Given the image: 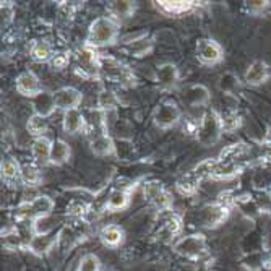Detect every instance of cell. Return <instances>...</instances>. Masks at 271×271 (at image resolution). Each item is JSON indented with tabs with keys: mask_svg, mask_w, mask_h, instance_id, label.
<instances>
[{
	"mask_svg": "<svg viewBox=\"0 0 271 271\" xmlns=\"http://www.w3.org/2000/svg\"><path fill=\"white\" fill-rule=\"evenodd\" d=\"M154 80L160 85L161 89L164 91H171L175 89L177 85L180 81V72L177 69L175 63L171 62H164L161 65H157L156 72H154Z\"/></svg>",
	"mask_w": 271,
	"mask_h": 271,
	"instance_id": "cell-10",
	"label": "cell"
},
{
	"mask_svg": "<svg viewBox=\"0 0 271 271\" xmlns=\"http://www.w3.org/2000/svg\"><path fill=\"white\" fill-rule=\"evenodd\" d=\"M59 219L54 218L52 214L51 216H44V218H39L33 221V226H31V232L33 234H51L54 232L55 226H57Z\"/></svg>",
	"mask_w": 271,
	"mask_h": 271,
	"instance_id": "cell-31",
	"label": "cell"
},
{
	"mask_svg": "<svg viewBox=\"0 0 271 271\" xmlns=\"http://www.w3.org/2000/svg\"><path fill=\"white\" fill-rule=\"evenodd\" d=\"M174 250L185 258H201L207 254V240L201 234L185 236L174 245Z\"/></svg>",
	"mask_w": 271,
	"mask_h": 271,
	"instance_id": "cell-5",
	"label": "cell"
},
{
	"mask_svg": "<svg viewBox=\"0 0 271 271\" xmlns=\"http://www.w3.org/2000/svg\"><path fill=\"white\" fill-rule=\"evenodd\" d=\"M55 203L48 195H37L33 200L25 201L20 208H18V214L23 219H31L36 221L44 216H51L54 211Z\"/></svg>",
	"mask_w": 271,
	"mask_h": 271,
	"instance_id": "cell-4",
	"label": "cell"
},
{
	"mask_svg": "<svg viewBox=\"0 0 271 271\" xmlns=\"http://www.w3.org/2000/svg\"><path fill=\"white\" fill-rule=\"evenodd\" d=\"M119 21L112 16H99L89 25L85 46L91 49H102L112 46L119 37Z\"/></svg>",
	"mask_w": 271,
	"mask_h": 271,
	"instance_id": "cell-1",
	"label": "cell"
},
{
	"mask_svg": "<svg viewBox=\"0 0 271 271\" xmlns=\"http://www.w3.org/2000/svg\"><path fill=\"white\" fill-rule=\"evenodd\" d=\"M182 101L185 102L187 106L190 107H203L210 104L211 101V93L210 89L201 85V83H193V85H189L182 89L180 95Z\"/></svg>",
	"mask_w": 271,
	"mask_h": 271,
	"instance_id": "cell-12",
	"label": "cell"
},
{
	"mask_svg": "<svg viewBox=\"0 0 271 271\" xmlns=\"http://www.w3.org/2000/svg\"><path fill=\"white\" fill-rule=\"evenodd\" d=\"M143 195L148 201H151L156 208H160L161 211H167L171 207V195L167 193L164 189V185L157 180H149L143 185Z\"/></svg>",
	"mask_w": 271,
	"mask_h": 271,
	"instance_id": "cell-9",
	"label": "cell"
},
{
	"mask_svg": "<svg viewBox=\"0 0 271 271\" xmlns=\"http://www.w3.org/2000/svg\"><path fill=\"white\" fill-rule=\"evenodd\" d=\"M102 244L106 247H112L116 249L124 242V229L120 226H116V224H109V226L102 228L101 234H99Z\"/></svg>",
	"mask_w": 271,
	"mask_h": 271,
	"instance_id": "cell-24",
	"label": "cell"
},
{
	"mask_svg": "<svg viewBox=\"0 0 271 271\" xmlns=\"http://www.w3.org/2000/svg\"><path fill=\"white\" fill-rule=\"evenodd\" d=\"M229 216V207L228 205H224L221 201H216L213 205H208V207H205L200 211V222L201 226L213 229V228H218L219 224H222L224 221L228 219Z\"/></svg>",
	"mask_w": 271,
	"mask_h": 271,
	"instance_id": "cell-8",
	"label": "cell"
},
{
	"mask_svg": "<svg viewBox=\"0 0 271 271\" xmlns=\"http://www.w3.org/2000/svg\"><path fill=\"white\" fill-rule=\"evenodd\" d=\"M154 4L166 15H182L193 8V2H185V0H161Z\"/></svg>",
	"mask_w": 271,
	"mask_h": 271,
	"instance_id": "cell-25",
	"label": "cell"
},
{
	"mask_svg": "<svg viewBox=\"0 0 271 271\" xmlns=\"http://www.w3.org/2000/svg\"><path fill=\"white\" fill-rule=\"evenodd\" d=\"M54 99L55 106L60 110H70V109H78V106L83 101L81 91L73 88V86H62L54 91Z\"/></svg>",
	"mask_w": 271,
	"mask_h": 271,
	"instance_id": "cell-13",
	"label": "cell"
},
{
	"mask_svg": "<svg viewBox=\"0 0 271 271\" xmlns=\"http://www.w3.org/2000/svg\"><path fill=\"white\" fill-rule=\"evenodd\" d=\"M86 211H88V207L83 201H73L69 207V213L72 214V216H77V218L85 216Z\"/></svg>",
	"mask_w": 271,
	"mask_h": 271,
	"instance_id": "cell-38",
	"label": "cell"
},
{
	"mask_svg": "<svg viewBox=\"0 0 271 271\" xmlns=\"http://www.w3.org/2000/svg\"><path fill=\"white\" fill-rule=\"evenodd\" d=\"M0 174H2V179L7 182L20 179V163L15 160H4L2 164H0Z\"/></svg>",
	"mask_w": 271,
	"mask_h": 271,
	"instance_id": "cell-33",
	"label": "cell"
},
{
	"mask_svg": "<svg viewBox=\"0 0 271 271\" xmlns=\"http://www.w3.org/2000/svg\"><path fill=\"white\" fill-rule=\"evenodd\" d=\"M269 65L263 60H254L250 65H249V69L245 72V83L249 86H260V85H263V83L268 81L269 78Z\"/></svg>",
	"mask_w": 271,
	"mask_h": 271,
	"instance_id": "cell-16",
	"label": "cell"
},
{
	"mask_svg": "<svg viewBox=\"0 0 271 271\" xmlns=\"http://www.w3.org/2000/svg\"><path fill=\"white\" fill-rule=\"evenodd\" d=\"M222 133L224 130L221 124V116L214 109H208L203 114L200 124L197 125V132H195L197 142L205 148H210L219 142Z\"/></svg>",
	"mask_w": 271,
	"mask_h": 271,
	"instance_id": "cell-2",
	"label": "cell"
},
{
	"mask_svg": "<svg viewBox=\"0 0 271 271\" xmlns=\"http://www.w3.org/2000/svg\"><path fill=\"white\" fill-rule=\"evenodd\" d=\"M49 63L52 65V69H55V70H63V69L69 67L70 55L67 52H55V55H54Z\"/></svg>",
	"mask_w": 271,
	"mask_h": 271,
	"instance_id": "cell-37",
	"label": "cell"
},
{
	"mask_svg": "<svg viewBox=\"0 0 271 271\" xmlns=\"http://www.w3.org/2000/svg\"><path fill=\"white\" fill-rule=\"evenodd\" d=\"M63 132L69 135H77L86 128V117L80 109H70L63 112L62 117Z\"/></svg>",
	"mask_w": 271,
	"mask_h": 271,
	"instance_id": "cell-19",
	"label": "cell"
},
{
	"mask_svg": "<svg viewBox=\"0 0 271 271\" xmlns=\"http://www.w3.org/2000/svg\"><path fill=\"white\" fill-rule=\"evenodd\" d=\"M200 180H201L200 177L192 171L190 174L184 175L182 179L177 182V190H179L182 195H193L195 192H197V187H198Z\"/></svg>",
	"mask_w": 271,
	"mask_h": 271,
	"instance_id": "cell-32",
	"label": "cell"
},
{
	"mask_svg": "<svg viewBox=\"0 0 271 271\" xmlns=\"http://www.w3.org/2000/svg\"><path fill=\"white\" fill-rule=\"evenodd\" d=\"M249 10L250 12H260V10H265V8L268 7V2H249Z\"/></svg>",
	"mask_w": 271,
	"mask_h": 271,
	"instance_id": "cell-40",
	"label": "cell"
},
{
	"mask_svg": "<svg viewBox=\"0 0 271 271\" xmlns=\"http://www.w3.org/2000/svg\"><path fill=\"white\" fill-rule=\"evenodd\" d=\"M15 88L21 96L30 98V99H33L34 96H37L39 93L44 91L39 77L31 70H25L18 75L15 80Z\"/></svg>",
	"mask_w": 271,
	"mask_h": 271,
	"instance_id": "cell-11",
	"label": "cell"
},
{
	"mask_svg": "<svg viewBox=\"0 0 271 271\" xmlns=\"http://www.w3.org/2000/svg\"><path fill=\"white\" fill-rule=\"evenodd\" d=\"M0 12H2V26H7L13 20V7L10 2H5L2 4V8H0Z\"/></svg>",
	"mask_w": 271,
	"mask_h": 271,
	"instance_id": "cell-39",
	"label": "cell"
},
{
	"mask_svg": "<svg viewBox=\"0 0 271 271\" xmlns=\"http://www.w3.org/2000/svg\"><path fill=\"white\" fill-rule=\"evenodd\" d=\"M269 145H271V135H269Z\"/></svg>",
	"mask_w": 271,
	"mask_h": 271,
	"instance_id": "cell-41",
	"label": "cell"
},
{
	"mask_svg": "<svg viewBox=\"0 0 271 271\" xmlns=\"http://www.w3.org/2000/svg\"><path fill=\"white\" fill-rule=\"evenodd\" d=\"M52 143L54 140H51L49 137H37L33 140L31 143V156L36 164L39 166H46L51 164V151H52Z\"/></svg>",
	"mask_w": 271,
	"mask_h": 271,
	"instance_id": "cell-18",
	"label": "cell"
},
{
	"mask_svg": "<svg viewBox=\"0 0 271 271\" xmlns=\"http://www.w3.org/2000/svg\"><path fill=\"white\" fill-rule=\"evenodd\" d=\"M78 271H101L99 258L96 255H93V254H86L80 261Z\"/></svg>",
	"mask_w": 271,
	"mask_h": 271,
	"instance_id": "cell-35",
	"label": "cell"
},
{
	"mask_svg": "<svg viewBox=\"0 0 271 271\" xmlns=\"http://www.w3.org/2000/svg\"><path fill=\"white\" fill-rule=\"evenodd\" d=\"M180 229H182V222H180V218L179 216H175V214H167V218L164 219V222H163V228H161V231L164 232V234L167 236V237H174V236H177L180 232Z\"/></svg>",
	"mask_w": 271,
	"mask_h": 271,
	"instance_id": "cell-34",
	"label": "cell"
},
{
	"mask_svg": "<svg viewBox=\"0 0 271 271\" xmlns=\"http://www.w3.org/2000/svg\"><path fill=\"white\" fill-rule=\"evenodd\" d=\"M41 179H42L41 171L34 163H23V164H20V180L25 185H30V187L39 185Z\"/></svg>",
	"mask_w": 271,
	"mask_h": 271,
	"instance_id": "cell-28",
	"label": "cell"
},
{
	"mask_svg": "<svg viewBox=\"0 0 271 271\" xmlns=\"http://www.w3.org/2000/svg\"><path fill=\"white\" fill-rule=\"evenodd\" d=\"M31 107H33V114L44 117V119L51 117L55 112V109H57L55 99H54V93L44 89L42 93H39V95L31 99Z\"/></svg>",
	"mask_w": 271,
	"mask_h": 271,
	"instance_id": "cell-21",
	"label": "cell"
},
{
	"mask_svg": "<svg viewBox=\"0 0 271 271\" xmlns=\"http://www.w3.org/2000/svg\"><path fill=\"white\" fill-rule=\"evenodd\" d=\"M130 200H132V192L119 189V187H114V189H112L109 192V195H107L106 210H109V211H122L130 205Z\"/></svg>",
	"mask_w": 271,
	"mask_h": 271,
	"instance_id": "cell-22",
	"label": "cell"
},
{
	"mask_svg": "<svg viewBox=\"0 0 271 271\" xmlns=\"http://www.w3.org/2000/svg\"><path fill=\"white\" fill-rule=\"evenodd\" d=\"M154 48V39L149 34H140L133 39H130L128 42H125L124 49L128 55H132V57H145L149 52L153 51Z\"/></svg>",
	"mask_w": 271,
	"mask_h": 271,
	"instance_id": "cell-17",
	"label": "cell"
},
{
	"mask_svg": "<svg viewBox=\"0 0 271 271\" xmlns=\"http://www.w3.org/2000/svg\"><path fill=\"white\" fill-rule=\"evenodd\" d=\"M59 239L60 232H57V234L55 232H51V234H33L30 239V244H28V250L37 257H44L55 247Z\"/></svg>",
	"mask_w": 271,
	"mask_h": 271,
	"instance_id": "cell-15",
	"label": "cell"
},
{
	"mask_svg": "<svg viewBox=\"0 0 271 271\" xmlns=\"http://www.w3.org/2000/svg\"><path fill=\"white\" fill-rule=\"evenodd\" d=\"M221 124L224 132H234L240 127V117L236 112H229L226 116H221Z\"/></svg>",
	"mask_w": 271,
	"mask_h": 271,
	"instance_id": "cell-36",
	"label": "cell"
},
{
	"mask_svg": "<svg viewBox=\"0 0 271 271\" xmlns=\"http://www.w3.org/2000/svg\"><path fill=\"white\" fill-rule=\"evenodd\" d=\"M218 88L226 96H234L240 88V80L236 73L224 72L218 80Z\"/></svg>",
	"mask_w": 271,
	"mask_h": 271,
	"instance_id": "cell-29",
	"label": "cell"
},
{
	"mask_svg": "<svg viewBox=\"0 0 271 271\" xmlns=\"http://www.w3.org/2000/svg\"><path fill=\"white\" fill-rule=\"evenodd\" d=\"M99 62H101V55L98 54V51L88 48V46H85V48L78 51V55H77L78 69L85 73L86 77H98L101 72Z\"/></svg>",
	"mask_w": 271,
	"mask_h": 271,
	"instance_id": "cell-14",
	"label": "cell"
},
{
	"mask_svg": "<svg viewBox=\"0 0 271 271\" xmlns=\"http://www.w3.org/2000/svg\"><path fill=\"white\" fill-rule=\"evenodd\" d=\"M30 55H31V59L37 63H49L55 55V52H54V48H52V44L49 41L36 39L31 44Z\"/></svg>",
	"mask_w": 271,
	"mask_h": 271,
	"instance_id": "cell-23",
	"label": "cell"
},
{
	"mask_svg": "<svg viewBox=\"0 0 271 271\" xmlns=\"http://www.w3.org/2000/svg\"><path fill=\"white\" fill-rule=\"evenodd\" d=\"M89 149L95 156L99 157H106L116 154V142L109 132L99 133L96 137L89 138Z\"/></svg>",
	"mask_w": 271,
	"mask_h": 271,
	"instance_id": "cell-20",
	"label": "cell"
},
{
	"mask_svg": "<svg viewBox=\"0 0 271 271\" xmlns=\"http://www.w3.org/2000/svg\"><path fill=\"white\" fill-rule=\"evenodd\" d=\"M135 2L132 0H117V2H110L109 5V12L112 15V18L116 20H125V18H130L135 13Z\"/></svg>",
	"mask_w": 271,
	"mask_h": 271,
	"instance_id": "cell-27",
	"label": "cell"
},
{
	"mask_svg": "<svg viewBox=\"0 0 271 271\" xmlns=\"http://www.w3.org/2000/svg\"><path fill=\"white\" fill-rule=\"evenodd\" d=\"M72 156V148L63 140H54L52 151H51V164L52 166H62L65 164Z\"/></svg>",
	"mask_w": 271,
	"mask_h": 271,
	"instance_id": "cell-26",
	"label": "cell"
},
{
	"mask_svg": "<svg viewBox=\"0 0 271 271\" xmlns=\"http://www.w3.org/2000/svg\"><path fill=\"white\" fill-rule=\"evenodd\" d=\"M182 119V110L177 106V102L172 99H166L156 106L153 112V122L157 128L169 130L175 127Z\"/></svg>",
	"mask_w": 271,
	"mask_h": 271,
	"instance_id": "cell-3",
	"label": "cell"
},
{
	"mask_svg": "<svg viewBox=\"0 0 271 271\" xmlns=\"http://www.w3.org/2000/svg\"><path fill=\"white\" fill-rule=\"evenodd\" d=\"M197 57L203 65H218L224 59V49L221 48V44L216 42L210 37H205L197 42Z\"/></svg>",
	"mask_w": 271,
	"mask_h": 271,
	"instance_id": "cell-6",
	"label": "cell"
},
{
	"mask_svg": "<svg viewBox=\"0 0 271 271\" xmlns=\"http://www.w3.org/2000/svg\"><path fill=\"white\" fill-rule=\"evenodd\" d=\"M26 130L33 135L34 138L37 137H44V133L48 132V119L39 117V116H30L26 120Z\"/></svg>",
	"mask_w": 271,
	"mask_h": 271,
	"instance_id": "cell-30",
	"label": "cell"
},
{
	"mask_svg": "<svg viewBox=\"0 0 271 271\" xmlns=\"http://www.w3.org/2000/svg\"><path fill=\"white\" fill-rule=\"evenodd\" d=\"M99 70L106 73V77L110 78L112 81L117 83H124V85H132L133 78L130 70L122 65L119 60L112 59V57H102L101 55V62H99Z\"/></svg>",
	"mask_w": 271,
	"mask_h": 271,
	"instance_id": "cell-7",
	"label": "cell"
}]
</instances>
